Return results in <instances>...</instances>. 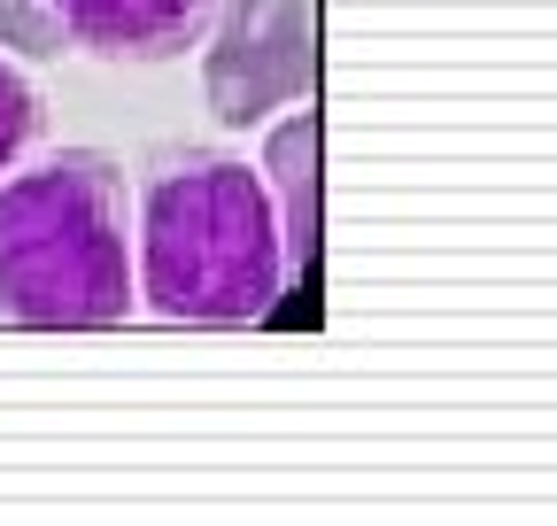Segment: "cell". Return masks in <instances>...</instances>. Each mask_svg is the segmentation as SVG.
<instances>
[{
	"instance_id": "cell-1",
	"label": "cell",
	"mask_w": 557,
	"mask_h": 526,
	"mask_svg": "<svg viewBox=\"0 0 557 526\" xmlns=\"http://www.w3.org/2000/svg\"><path fill=\"white\" fill-rule=\"evenodd\" d=\"M287 240L263 171L171 148L139 178V295L186 325H248L287 295Z\"/></svg>"
},
{
	"instance_id": "cell-2",
	"label": "cell",
	"mask_w": 557,
	"mask_h": 526,
	"mask_svg": "<svg viewBox=\"0 0 557 526\" xmlns=\"http://www.w3.org/2000/svg\"><path fill=\"white\" fill-rule=\"evenodd\" d=\"M132 310V193L101 148H62L0 186V317L116 325Z\"/></svg>"
},
{
	"instance_id": "cell-3",
	"label": "cell",
	"mask_w": 557,
	"mask_h": 526,
	"mask_svg": "<svg viewBox=\"0 0 557 526\" xmlns=\"http://www.w3.org/2000/svg\"><path fill=\"white\" fill-rule=\"evenodd\" d=\"M310 78H318V9L310 0H225V24L201 62L209 116L248 132L271 109L302 101Z\"/></svg>"
},
{
	"instance_id": "cell-4",
	"label": "cell",
	"mask_w": 557,
	"mask_h": 526,
	"mask_svg": "<svg viewBox=\"0 0 557 526\" xmlns=\"http://www.w3.org/2000/svg\"><path fill=\"white\" fill-rule=\"evenodd\" d=\"M47 16L62 24V39L78 54H101V62H171L186 54L218 0H47Z\"/></svg>"
},
{
	"instance_id": "cell-5",
	"label": "cell",
	"mask_w": 557,
	"mask_h": 526,
	"mask_svg": "<svg viewBox=\"0 0 557 526\" xmlns=\"http://www.w3.org/2000/svg\"><path fill=\"white\" fill-rule=\"evenodd\" d=\"M263 193L278 210V240H287V263L318 255V109L287 116L263 148Z\"/></svg>"
},
{
	"instance_id": "cell-6",
	"label": "cell",
	"mask_w": 557,
	"mask_h": 526,
	"mask_svg": "<svg viewBox=\"0 0 557 526\" xmlns=\"http://www.w3.org/2000/svg\"><path fill=\"white\" fill-rule=\"evenodd\" d=\"M0 47H16V54H32V62H54L70 39H62V24L47 16V0H0Z\"/></svg>"
},
{
	"instance_id": "cell-7",
	"label": "cell",
	"mask_w": 557,
	"mask_h": 526,
	"mask_svg": "<svg viewBox=\"0 0 557 526\" xmlns=\"http://www.w3.org/2000/svg\"><path fill=\"white\" fill-rule=\"evenodd\" d=\"M32 132H39V93L9 71V62H0V171L32 148Z\"/></svg>"
}]
</instances>
